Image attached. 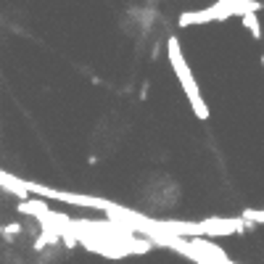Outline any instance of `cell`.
<instances>
[{
  "instance_id": "277c9868",
  "label": "cell",
  "mask_w": 264,
  "mask_h": 264,
  "mask_svg": "<svg viewBox=\"0 0 264 264\" xmlns=\"http://www.w3.org/2000/svg\"><path fill=\"white\" fill-rule=\"evenodd\" d=\"M246 222H251V224H262L264 222V209H246L240 214Z\"/></svg>"
},
{
  "instance_id": "5b68a950",
  "label": "cell",
  "mask_w": 264,
  "mask_h": 264,
  "mask_svg": "<svg viewBox=\"0 0 264 264\" xmlns=\"http://www.w3.org/2000/svg\"><path fill=\"white\" fill-rule=\"evenodd\" d=\"M0 232H3V238H8V240H11V238H16V235L22 232V228H18V224H8V228H3Z\"/></svg>"
},
{
  "instance_id": "6da1fadb",
  "label": "cell",
  "mask_w": 264,
  "mask_h": 264,
  "mask_svg": "<svg viewBox=\"0 0 264 264\" xmlns=\"http://www.w3.org/2000/svg\"><path fill=\"white\" fill-rule=\"evenodd\" d=\"M248 11H262L259 0H216L212 8L204 11H188L180 16V26H190V24H206V22H222L230 16H243Z\"/></svg>"
},
{
  "instance_id": "3957f363",
  "label": "cell",
  "mask_w": 264,
  "mask_h": 264,
  "mask_svg": "<svg viewBox=\"0 0 264 264\" xmlns=\"http://www.w3.org/2000/svg\"><path fill=\"white\" fill-rule=\"evenodd\" d=\"M243 18V26H246V30L254 34V40H262V24H259V16H256V11H248V14H243L240 16Z\"/></svg>"
},
{
  "instance_id": "8992f818",
  "label": "cell",
  "mask_w": 264,
  "mask_h": 264,
  "mask_svg": "<svg viewBox=\"0 0 264 264\" xmlns=\"http://www.w3.org/2000/svg\"><path fill=\"white\" fill-rule=\"evenodd\" d=\"M262 66H264V56H262Z\"/></svg>"
},
{
  "instance_id": "7a4b0ae2",
  "label": "cell",
  "mask_w": 264,
  "mask_h": 264,
  "mask_svg": "<svg viewBox=\"0 0 264 264\" xmlns=\"http://www.w3.org/2000/svg\"><path fill=\"white\" fill-rule=\"evenodd\" d=\"M166 53H169V61H172V69H174V74H177V80H180L185 96H188V100H190V106H193V111H196V116H198V119H209V108H206L201 92H198L196 77H193V72L188 69V64H185L182 53H180V42H177L174 37H169Z\"/></svg>"
}]
</instances>
